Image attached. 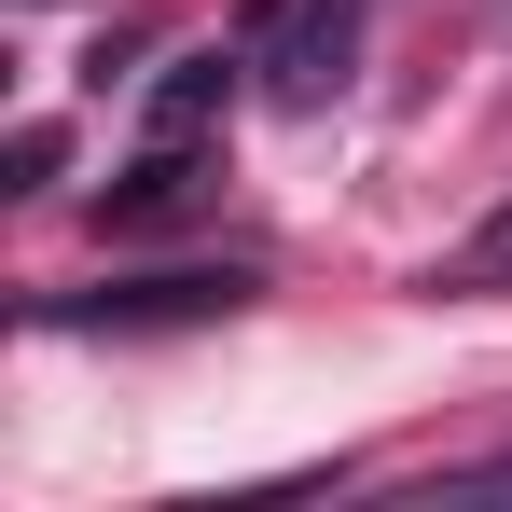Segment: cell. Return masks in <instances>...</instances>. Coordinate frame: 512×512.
Segmentation results:
<instances>
[{
  "instance_id": "obj_6",
  "label": "cell",
  "mask_w": 512,
  "mask_h": 512,
  "mask_svg": "<svg viewBox=\"0 0 512 512\" xmlns=\"http://www.w3.org/2000/svg\"><path fill=\"white\" fill-rule=\"evenodd\" d=\"M70 167V125H14V153H0V194H56Z\"/></svg>"
},
{
  "instance_id": "obj_4",
  "label": "cell",
  "mask_w": 512,
  "mask_h": 512,
  "mask_svg": "<svg viewBox=\"0 0 512 512\" xmlns=\"http://www.w3.org/2000/svg\"><path fill=\"white\" fill-rule=\"evenodd\" d=\"M180 194H194V139H153V153H139V167L111 180V208H97V222H167Z\"/></svg>"
},
{
  "instance_id": "obj_1",
  "label": "cell",
  "mask_w": 512,
  "mask_h": 512,
  "mask_svg": "<svg viewBox=\"0 0 512 512\" xmlns=\"http://www.w3.org/2000/svg\"><path fill=\"white\" fill-rule=\"evenodd\" d=\"M250 263H167V277H111V291H42V333H167V319H236Z\"/></svg>"
},
{
  "instance_id": "obj_5",
  "label": "cell",
  "mask_w": 512,
  "mask_h": 512,
  "mask_svg": "<svg viewBox=\"0 0 512 512\" xmlns=\"http://www.w3.org/2000/svg\"><path fill=\"white\" fill-rule=\"evenodd\" d=\"M429 291H512V194H499V208H485L443 263H429Z\"/></svg>"
},
{
  "instance_id": "obj_2",
  "label": "cell",
  "mask_w": 512,
  "mask_h": 512,
  "mask_svg": "<svg viewBox=\"0 0 512 512\" xmlns=\"http://www.w3.org/2000/svg\"><path fill=\"white\" fill-rule=\"evenodd\" d=\"M360 28H374V0H291L263 28V97L277 111H333L346 70H360Z\"/></svg>"
},
{
  "instance_id": "obj_3",
  "label": "cell",
  "mask_w": 512,
  "mask_h": 512,
  "mask_svg": "<svg viewBox=\"0 0 512 512\" xmlns=\"http://www.w3.org/2000/svg\"><path fill=\"white\" fill-rule=\"evenodd\" d=\"M222 97H236V56H222V42L167 56V84H153V139H208V125H222Z\"/></svg>"
}]
</instances>
